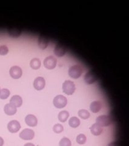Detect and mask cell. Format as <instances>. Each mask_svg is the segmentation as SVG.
Wrapping results in <instances>:
<instances>
[{"label":"cell","mask_w":129,"mask_h":146,"mask_svg":"<svg viewBox=\"0 0 129 146\" xmlns=\"http://www.w3.org/2000/svg\"><path fill=\"white\" fill-rule=\"evenodd\" d=\"M62 90L65 94L71 95L75 92V84L71 80H65L62 84Z\"/></svg>","instance_id":"cell-1"},{"label":"cell","mask_w":129,"mask_h":146,"mask_svg":"<svg viewBox=\"0 0 129 146\" xmlns=\"http://www.w3.org/2000/svg\"><path fill=\"white\" fill-rule=\"evenodd\" d=\"M82 69L78 64L72 66L68 70V74L72 79H78L82 75Z\"/></svg>","instance_id":"cell-2"},{"label":"cell","mask_w":129,"mask_h":146,"mask_svg":"<svg viewBox=\"0 0 129 146\" xmlns=\"http://www.w3.org/2000/svg\"><path fill=\"white\" fill-rule=\"evenodd\" d=\"M53 104L55 108L62 109L65 107L67 104V99L65 96L62 95L56 96L54 98Z\"/></svg>","instance_id":"cell-3"},{"label":"cell","mask_w":129,"mask_h":146,"mask_svg":"<svg viewBox=\"0 0 129 146\" xmlns=\"http://www.w3.org/2000/svg\"><path fill=\"white\" fill-rule=\"evenodd\" d=\"M96 122L101 127H108L112 123L111 117L107 115H102L98 116L96 119Z\"/></svg>","instance_id":"cell-4"},{"label":"cell","mask_w":129,"mask_h":146,"mask_svg":"<svg viewBox=\"0 0 129 146\" xmlns=\"http://www.w3.org/2000/svg\"><path fill=\"white\" fill-rule=\"evenodd\" d=\"M19 137L21 139L26 141L31 140L34 138L35 137V132L31 129L25 128L20 133Z\"/></svg>","instance_id":"cell-5"},{"label":"cell","mask_w":129,"mask_h":146,"mask_svg":"<svg viewBox=\"0 0 129 146\" xmlns=\"http://www.w3.org/2000/svg\"><path fill=\"white\" fill-rule=\"evenodd\" d=\"M57 65V60L53 56H49L44 60V66L48 70H53Z\"/></svg>","instance_id":"cell-6"},{"label":"cell","mask_w":129,"mask_h":146,"mask_svg":"<svg viewBox=\"0 0 129 146\" xmlns=\"http://www.w3.org/2000/svg\"><path fill=\"white\" fill-rule=\"evenodd\" d=\"M84 81L87 84H92L95 83L98 79V76L96 73L92 70L88 71L84 76Z\"/></svg>","instance_id":"cell-7"},{"label":"cell","mask_w":129,"mask_h":146,"mask_svg":"<svg viewBox=\"0 0 129 146\" xmlns=\"http://www.w3.org/2000/svg\"><path fill=\"white\" fill-rule=\"evenodd\" d=\"M21 128V123L17 120H11L7 124V129L9 132L12 133H15L18 132Z\"/></svg>","instance_id":"cell-8"},{"label":"cell","mask_w":129,"mask_h":146,"mask_svg":"<svg viewBox=\"0 0 129 146\" xmlns=\"http://www.w3.org/2000/svg\"><path fill=\"white\" fill-rule=\"evenodd\" d=\"M9 74L12 78L14 79H18L21 78L22 75V70L19 66H14L10 68Z\"/></svg>","instance_id":"cell-9"},{"label":"cell","mask_w":129,"mask_h":146,"mask_svg":"<svg viewBox=\"0 0 129 146\" xmlns=\"http://www.w3.org/2000/svg\"><path fill=\"white\" fill-rule=\"evenodd\" d=\"M46 80L43 77H38L33 82V87L36 90H41L45 87Z\"/></svg>","instance_id":"cell-10"},{"label":"cell","mask_w":129,"mask_h":146,"mask_svg":"<svg viewBox=\"0 0 129 146\" xmlns=\"http://www.w3.org/2000/svg\"><path fill=\"white\" fill-rule=\"evenodd\" d=\"M25 121L28 126L31 127H35L38 124V119L33 114L27 115L25 118Z\"/></svg>","instance_id":"cell-11"},{"label":"cell","mask_w":129,"mask_h":146,"mask_svg":"<svg viewBox=\"0 0 129 146\" xmlns=\"http://www.w3.org/2000/svg\"><path fill=\"white\" fill-rule=\"evenodd\" d=\"M54 52L56 56H59V57H61V56L65 55L66 52V48L62 44H57L54 48Z\"/></svg>","instance_id":"cell-12"},{"label":"cell","mask_w":129,"mask_h":146,"mask_svg":"<svg viewBox=\"0 0 129 146\" xmlns=\"http://www.w3.org/2000/svg\"><path fill=\"white\" fill-rule=\"evenodd\" d=\"M23 100L22 97L19 95H14L10 100V104L15 108H19L22 106Z\"/></svg>","instance_id":"cell-13"},{"label":"cell","mask_w":129,"mask_h":146,"mask_svg":"<svg viewBox=\"0 0 129 146\" xmlns=\"http://www.w3.org/2000/svg\"><path fill=\"white\" fill-rule=\"evenodd\" d=\"M38 46L41 48V49H46L49 44V39L47 37L44 35H41L38 38Z\"/></svg>","instance_id":"cell-14"},{"label":"cell","mask_w":129,"mask_h":146,"mask_svg":"<svg viewBox=\"0 0 129 146\" xmlns=\"http://www.w3.org/2000/svg\"><path fill=\"white\" fill-rule=\"evenodd\" d=\"M4 111L7 115H13L17 112V108H15L10 103H8L4 107Z\"/></svg>","instance_id":"cell-15"},{"label":"cell","mask_w":129,"mask_h":146,"mask_svg":"<svg viewBox=\"0 0 129 146\" xmlns=\"http://www.w3.org/2000/svg\"><path fill=\"white\" fill-rule=\"evenodd\" d=\"M90 130L92 135L95 136L100 135L103 132V128L99 125L98 123H94L90 127Z\"/></svg>","instance_id":"cell-16"},{"label":"cell","mask_w":129,"mask_h":146,"mask_svg":"<svg viewBox=\"0 0 129 146\" xmlns=\"http://www.w3.org/2000/svg\"><path fill=\"white\" fill-rule=\"evenodd\" d=\"M102 108V104L100 101H95L92 102L90 105V109L92 112L97 113Z\"/></svg>","instance_id":"cell-17"},{"label":"cell","mask_w":129,"mask_h":146,"mask_svg":"<svg viewBox=\"0 0 129 146\" xmlns=\"http://www.w3.org/2000/svg\"><path fill=\"white\" fill-rule=\"evenodd\" d=\"M70 116V113L66 111H62L58 114V119L61 122H65Z\"/></svg>","instance_id":"cell-18"},{"label":"cell","mask_w":129,"mask_h":146,"mask_svg":"<svg viewBox=\"0 0 129 146\" xmlns=\"http://www.w3.org/2000/svg\"><path fill=\"white\" fill-rule=\"evenodd\" d=\"M80 120L76 117H72L69 120V125L72 128H77L80 125Z\"/></svg>","instance_id":"cell-19"},{"label":"cell","mask_w":129,"mask_h":146,"mask_svg":"<svg viewBox=\"0 0 129 146\" xmlns=\"http://www.w3.org/2000/svg\"><path fill=\"white\" fill-rule=\"evenodd\" d=\"M8 33H9V36H11V37L17 38L21 35V31L17 29V28H9L8 30Z\"/></svg>","instance_id":"cell-20"},{"label":"cell","mask_w":129,"mask_h":146,"mask_svg":"<svg viewBox=\"0 0 129 146\" xmlns=\"http://www.w3.org/2000/svg\"><path fill=\"white\" fill-rule=\"evenodd\" d=\"M41 61L37 58H33L30 62V66L33 70H38L41 67Z\"/></svg>","instance_id":"cell-21"},{"label":"cell","mask_w":129,"mask_h":146,"mask_svg":"<svg viewBox=\"0 0 129 146\" xmlns=\"http://www.w3.org/2000/svg\"><path fill=\"white\" fill-rule=\"evenodd\" d=\"M78 115L82 119H87L90 117V113L86 109H80L78 112Z\"/></svg>","instance_id":"cell-22"},{"label":"cell","mask_w":129,"mask_h":146,"mask_svg":"<svg viewBox=\"0 0 129 146\" xmlns=\"http://www.w3.org/2000/svg\"><path fill=\"white\" fill-rule=\"evenodd\" d=\"M10 95V91L7 88H3L0 91V98L2 100L7 99Z\"/></svg>","instance_id":"cell-23"},{"label":"cell","mask_w":129,"mask_h":146,"mask_svg":"<svg viewBox=\"0 0 129 146\" xmlns=\"http://www.w3.org/2000/svg\"><path fill=\"white\" fill-rule=\"evenodd\" d=\"M87 138L86 136L84 135V134H79V135L77 136L76 137V142L79 144H85L86 142Z\"/></svg>","instance_id":"cell-24"},{"label":"cell","mask_w":129,"mask_h":146,"mask_svg":"<svg viewBox=\"0 0 129 146\" xmlns=\"http://www.w3.org/2000/svg\"><path fill=\"white\" fill-rule=\"evenodd\" d=\"M59 146H71V142L68 137H64L60 141Z\"/></svg>","instance_id":"cell-25"},{"label":"cell","mask_w":129,"mask_h":146,"mask_svg":"<svg viewBox=\"0 0 129 146\" xmlns=\"http://www.w3.org/2000/svg\"><path fill=\"white\" fill-rule=\"evenodd\" d=\"M63 125L60 124V123H57L55 124L54 126L53 127V131L55 133H60L63 132Z\"/></svg>","instance_id":"cell-26"},{"label":"cell","mask_w":129,"mask_h":146,"mask_svg":"<svg viewBox=\"0 0 129 146\" xmlns=\"http://www.w3.org/2000/svg\"><path fill=\"white\" fill-rule=\"evenodd\" d=\"M8 52H9V48L6 46L3 45L0 46V55H5L8 53Z\"/></svg>","instance_id":"cell-27"},{"label":"cell","mask_w":129,"mask_h":146,"mask_svg":"<svg viewBox=\"0 0 129 146\" xmlns=\"http://www.w3.org/2000/svg\"><path fill=\"white\" fill-rule=\"evenodd\" d=\"M107 146H121L120 144L119 143H118V142H111V143H110V144H109Z\"/></svg>","instance_id":"cell-28"},{"label":"cell","mask_w":129,"mask_h":146,"mask_svg":"<svg viewBox=\"0 0 129 146\" xmlns=\"http://www.w3.org/2000/svg\"><path fill=\"white\" fill-rule=\"evenodd\" d=\"M4 144V139L1 137H0V146H3Z\"/></svg>","instance_id":"cell-29"},{"label":"cell","mask_w":129,"mask_h":146,"mask_svg":"<svg viewBox=\"0 0 129 146\" xmlns=\"http://www.w3.org/2000/svg\"><path fill=\"white\" fill-rule=\"evenodd\" d=\"M23 146H35V145L32 143H26Z\"/></svg>","instance_id":"cell-30"},{"label":"cell","mask_w":129,"mask_h":146,"mask_svg":"<svg viewBox=\"0 0 129 146\" xmlns=\"http://www.w3.org/2000/svg\"><path fill=\"white\" fill-rule=\"evenodd\" d=\"M0 91H1V89H0Z\"/></svg>","instance_id":"cell-31"}]
</instances>
